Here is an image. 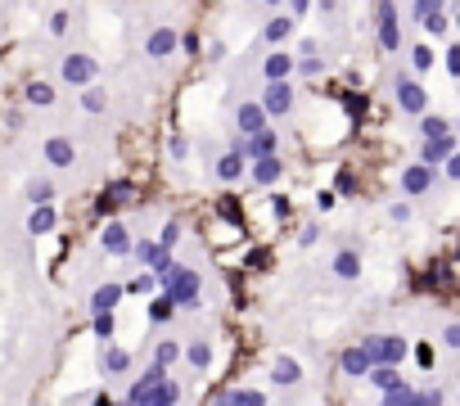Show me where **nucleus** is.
<instances>
[{
  "label": "nucleus",
  "instance_id": "39",
  "mask_svg": "<svg viewBox=\"0 0 460 406\" xmlns=\"http://www.w3.org/2000/svg\"><path fill=\"white\" fill-rule=\"evenodd\" d=\"M348 113H352V118H361V113H366V100H357V95H348Z\"/></svg>",
  "mask_w": 460,
  "mask_h": 406
},
{
  "label": "nucleus",
  "instance_id": "25",
  "mask_svg": "<svg viewBox=\"0 0 460 406\" xmlns=\"http://www.w3.org/2000/svg\"><path fill=\"white\" fill-rule=\"evenodd\" d=\"M54 226V212L50 208H36L32 217H27V230H32V235H41V230H50Z\"/></svg>",
  "mask_w": 460,
  "mask_h": 406
},
{
  "label": "nucleus",
  "instance_id": "28",
  "mask_svg": "<svg viewBox=\"0 0 460 406\" xmlns=\"http://www.w3.org/2000/svg\"><path fill=\"white\" fill-rule=\"evenodd\" d=\"M289 18H271V23H266V41H284V36H289Z\"/></svg>",
  "mask_w": 460,
  "mask_h": 406
},
{
  "label": "nucleus",
  "instance_id": "35",
  "mask_svg": "<svg viewBox=\"0 0 460 406\" xmlns=\"http://www.w3.org/2000/svg\"><path fill=\"white\" fill-rule=\"evenodd\" d=\"M235 406H262V393H235Z\"/></svg>",
  "mask_w": 460,
  "mask_h": 406
},
{
  "label": "nucleus",
  "instance_id": "4",
  "mask_svg": "<svg viewBox=\"0 0 460 406\" xmlns=\"http://www.w3.org/2000/svg\"><path fill=\"white\" fill-rule=\"evenodd\" d=\"M379 45L383 50H397L401 45V27H397V14L388 5H379Z\"/></svg>",
  "mask_w": 460,
  "mask_h": 406
},
{
  "label": "nucleus",
  "instance_id": "36",
  "mask_svg": "<svg viewBox=\"0 0 460 406\" xmlns=\"http://www.w3.org/2000/svg\"><path fill=\"white\" fill-rule=\"evenodd\" d=\"M171 153H176V158H185V153H190V140H185V135H171Z\"/></svg>",
  "mask_w": 460,
  "mask_h": 406
},
{
  "label": "nucleus",
  "instance_id": "45",
  "mask_svg": "<svg viewBox=\"0 0 460 406\" xmlns=\"http://www.w3.org/2000/svg\"><path fill=\"white\" fill-rule=\"evenodd\" d=\"M91 406H118V402H113V398H95Z\"/></svg>",
  "mask_w": 460,
  "mask_h": 406
},
{
  "label": "nucleus",
  "instance_id": "14",
  "mask_svg": "<svg viewBox=\"0 0 460 406\" xmlns=\"http://www.w3.org/2000/svg\"><path fill=\"white\" fill-rule=\"evenodd\" d=\"M176 398H181V384H171V379H167V384H158V389H153L140 406H176Z\"/></svg>",
  "mask_w": 460,
  "mask_h": 406
},
{
  "label": "nucleus",
  "instance_id": "18",
  "mask_svg": "<svg viewBox=\"0 0 460 406\" xmlns=\"http://www.w3.org/2000/svg\"><path fill=\"white\" fill-rule=\"evenodd\" d=\"M370 379H375V389H383V393H397V389H401V379H397V370H392V366H375V370H370Z\"/></svg>",
  "mask_w": 460,
  "mask_h": 406
},
{
  "label": "nucleus",
  "instance_id": "8",
  "mask_svg": "<svg viewBox=\"0 0 460 406\" xmlns=\"http://www.w3.org/2000/svg\"><path fill=\"white\" fill-rule=\"evenodd\" d=\"M289 104H293V95H289V86H284V82L266 86V100H262L266 113H289Z\"/></svg>",
  "mask_w": 460,
  "mask_h": 406
},
{
  "label": "nucleus",
  "instance_id": "10",
  "mask_svg": "<svg viewBox=\"0 0 460 406\" xmlns=\"http://www.w3.org/2000/svg\"><path fill=\"white\" fill-rule=\"evenodd\" d=\"M118 298H122V289H118V285H100V289H95V298H91V307H95V316H104V312H113V307H118Z\"/></svg>",
  "mask_w": 460,
  "mask_h": 406
},
{
  "label": "nucleus",
  "instance_id": "38",
  "mask_svg": "<svg viewBox=\"0 0 460 406\" xmlns=\"http://www.w3.org/2000/svg\"><path fill=\"white\" fill-rule=\"evenodd\" d=\"M415 68H420V73H424V68H434V54H429L424 45H420V50H415Z\"/></svg>",
  "mask_w": 460,
  "mask_h": 406
},
{
  "label": "nucleus",
  "instance_id": "21",
  "mask_svg": "<svg viewBox=\"0 0 460 406\" xmlns=\"http://www.w3.org/2000/svg\"><path fill=\"white\" fill-rule=\"evenodd\" d=\"M334 271H339L343 280H357V271H361V257H357V253H339V257H334Z\"/></svg>",
  "mask_w": 460,
  "mask_h": 406
},
{
  "label": "nucleus",
  "instance_id": "11",
  "mask_svg": "<svg viewBox=\"0 0 460 406\" xmlns=\"http://www.w3.org/2000/svg\"><path fill=\"white\" fill-rule=\"evenodd\" d=\"M104 248H109V253H131V235H127V226H118V221H113V226L104 230Z\"/></svg>",
  "mask_w": 460,
  "mask_h": 406
},
{
  "label": "nucleus",
  "instance_id": "16",
  "mask_svg": "<svg viewBox=\"0 0 460 406\" xmlns=\"http://www.w3.org/2000/svg\"><path fill=\"white\" fill-rule=\"evenodd\" d=\"M271 379H275V384H284V389H289V384H298V379H302L298 361H289V356H280V361H275V370H271Z\"/></svg>",
  "mask_w": 460,
  "mask_h": 406
},
{
  "label": "nucleus",
  "instance_id": "31",
  "mask_svg": "<svg viewBox=\"0 0 460 406\" xmlns=\"http://www.w3.org/2000/svg\"><path fill=\"white\" fill-rule=\"evenodd\" d=\"M95 334H100V338H113V312L95 316Z\"/></svg>",
  "mask_w": 460,
  "mask_h": 406
},
{
  "label": "nucleus",
  "instance_id": "6",
  "mask_svg": "<svg viewBox=\"0 0 460 406\" xmlns=\"http://www.w3.org/2000/svg\"><path fill=\"white\" fill-rule=\"evenodd\" d=\"M91 77H95V59H86V54H68V59H63V82L82 86V82H91Z\"/></svg>",
  "mask_w": 460,
  "mask_h": 406
},
{
  "label": "nucleus",
  "instance_id": "44",
  "mask_svg": "<svg viewBox=\"0 0 460 406\" xmlns=\"http://www.w3.org/2000/svg\"><path fill=\"white\" fill-rule=\"evenodd\" d=\"M447 172H452V176H460V153H456L452 163H447Z\"/></svg>",
  "mask_w": 460,
  "mask_h": 406
},
{
  "label": "nucleus",
  "instance_id": "17",
  "mask_svg": "<svg viewBox=\"0 0 460 406\" xmlns=\"http://www.w3.org/2000/svg\"><path fill=\"white\" fill-rule=\"evenodd\" d=\"M289 73H293V59H289V54H266V77H271V86L284 82Z\"/></svg>",
  "mask_w": 460,
  "mask_h": 406
},
{
  "label": "nucleus",
  "instance_id": "23",
  "mask_svg": "<svg viewBox=\"0 0 460 406\" xmlns=\"http://www.w3.org/2000/svg\"><path fill=\"white\" fill-rule=\"evenodd\" d=\"M127 366H131V356L122 352V347H109V352H104V370H109V375H122Z\"/></svg>",
  "mask_w": 460,
  "mask_h": 406
},
{
  "label": "nucleus",
  "instance_id": "2",
  "mask_svg": "<svg viewBox=\"0 0 460 406\" xmlns=\"http://www.w3.org/2000/svg\"><path fill=\"white\" fill-rule=\"evenodd\" d=\"M361 347H366L370 352V361L375 366H397L401 356H406V343H401V338H361Z\"/></svg>",
  "mask_w": 460,
  "mask_h": 406
},
{
  "label": "nucleus",
  "instance_id": "42",
  "mask_svg": "<svg viewBox=\"0 0 460 406\" xmlns=\"http://www.w3.org/2000/svg\"><path fill=\"white\" fill-rule=\"evenodd\" d=\"M447 68H452V77H460V45H456L452 54H447Z\"/></svg>",
  "mask_w": 460,
  "mask_h": 406
},
{
  "label": "nucleus",
  "instance_id": "30",
  "mask_svg": "<svg viewBox=\"0 0 460 406\" xmlns=\"http://www.w3.org/2000/svg\"><path fill=\"white\" fill-rule=\"evenodd\" d=\"M171 312H176V303H171V298H158V303L149 307V321H167Z\"/></svg>",
  "mask_w": 460,
  "mask_h": 406
},
{
  "label": "nucleus",
  "instance_id": "3",
  "mask_svg": "<svg viewBox=\"0 0 460 406\" xmlns=\"http://www.w3.org/2000/svg\"><path fill=\"white\" fill-rule=\"evenodd\" d=\"M235 122H239V131H248V140H253V135H262L266 127V109L262 104H239V113H235Z\"/></svg>",
  "mask_w": 460,
  "mask_h": 406
},
{
  "label": "nucleus",
  "instance_id": "7",
  "mask_svg": "<svg viewBox=\"0 0 460 406\" xmlns=\"http://www.w3.org/2000/svg\"><path fill=\"white\" fill-rule=\"evenodd\" d=\"M397 100H401V109H411V113H424V91H420L411 77H397Z\"/></svg>",
  "mask_w": 460,
  "mask_h": 406
},
{
  "label": "nucleus",
  "instance_id": "34",
  "mask_svg": "<svg viewBox=\"0 0 460 406\" xmlns=\"http://www.w3.org/2000/svg\"><path fill=\"white\" fill-rule=\"evenodd\" d=\"M176 235H181V226H176V221H167V226H162V244L158 248H171V244H176Z\"/></svg>",
  "mask_w": 460,
  "mask_h": 406
},
{
  "label": "nucleus",
  "instance_id": "13",
  "mask_svg": "<svg viewBox=\"0 0 460 406\" xmlns=\"http://www.w3.org/2000/svg\"><path fill=\"white\" fill-rule=\"evenodd\" d=\"M452 163L456 153H452V135H447V140H424V167H434V163Z\"/></svg>",
  "mask_w": 460,
  "mask_h": 406
},
{
  "label": "nucleus",
  "instance_id": "9",
  "mask_svg": "<svg viewBox=\"0 0 460 406\" xmlns=\"http://www.w3.org/2000/svg\"><path fill=\"white\" fill-rule=\"evenodd\" d=\"M343 370H348V375H370L375 361H370L366 347H348V352H343Z\"/></svg>",
  "mask_w": 460,
  "mask_h": 406
},
{
  "label": "nucleus",
  "instance_id": "41",
  "mask_svg": "<svg viewBox=\"0 0 460 406\" xmlns=\"http://www.w3.org/2000/svg\"><path fill=\"white\" fill-rule=\"evenodd\" d=\"M298 73H307V77H316V73H321V59H302V63H298Z\"/></svg>",
  "mask_w": 460,
  "mask_h": 406
},
{
  "label": "nucleus",
  "instance_id": "15",
  "mask_svg": "<svg viewBox=\"0 0 460 406\" xmlns=\"http://www.w3.org/2000/svg\"><path fill=\"white\" fill-rule=\"evenodd\" d=\"M45 158H50L54 167H68V163H72V144L63 140V135H54V140L45 144Z\"/></svg>",
  "mask_w": 460,
  "mask_h": 406
},
{
  "label": "nucleus",
  "instance_id": "12",
  "mask_svg": "<svg viewBox=\"0 0 460 406\" xmlns=\"http://www.w3.org/2000/svg\"><path fill=\"white\" fill-rule=\"evenodd\" d=\"M171 50H176V32H171V27H158V32L149 36V54L162 59V54H171Z\"/></svg>",
  "mask_w": 460,
  "mask_h": 406
},
{
  "label": "nucleus",
  "instance_id": "33",
  "mask_svg": "<svg viewBox=\"0 0 460 406\" xmlns=\"http://www.w3.org/2000/svg\"><path fill=\"white\" fill-rule=\"evenodd\" d=\"M82 104H86L91 113H100V109H104V91H86V95H82Z\"/></svg>",
  "mask_w": 460,
  "mask_h": 406
},
{
  "label": "nucleus",
  "instance_id": "1",
  "mask_svg": "<svg viewBox=\"0 0 460 406\" xmlns=\"http://www.w3.org/2000/svg\"><path fill=\"white\" fill-rule=\"evenodd\" d=\"M162 285H167V298H171L176 307H194V303H199V276H194V271L171 266L167 276H162Z\"/></svg>",
  "mask_w": 460,
  "mask_h": 406
},
{
  "label": "nucleus",
  "instance_id": "19",
  "mask_svg": "<svg viewBox=\"0 0 460 406\" xmlns=\"http://www.w3.org/2000/svg\"><path fill=\"white\" fill-rule=\"evenodd\" d=\"M217 172H222V181H235L239 172H244V153H239V149H230L226 158L217 163Z\"/></svg>",
  "mask_w": 460,
  "mask_h": 406
},
{
  "label": "nucleus",
  "instance_id": "5",
  "mask_svg": "<svg viewBox=\"0 0 460 406\" xmlns=\"http://www.w3.org/2000/svg\"><path fill=\"white\" fill-rule=\"evenodd\" d=\"M429 186H434V167H424V163L401 172V190H406V195H424Z\"/></svg>",
  "mask_w": 460,
  "mask_h": 406
},
{
  "label": "nucleus",
  "instance_id": "26",
  "mask_svg": "<svg viewBox=\"0 0 460 406\" xmlns=\"http://www.w3.org/2000/svg\"><path fill=\"white\" fill-rule=\"evenodd\" d=\"M208 361H213V347H208V343H190V366H194V370H208Z\"/></svg>",
  "mask_w": 460,
  "mask_h": 406
},
{
  "label": "nucleus",
  "instance_id": "32",
  "mask_svg": "<svg viewBox=\"0 0 460 406\" xmlns=\"http://www.w3.org/2000/svg\"><path fill=\"white\" fill-rule=\"evenodd\" d=\"M438 402H443V393L434 389V393H415V398H411L406 406H438Z\"/></svg>",
  "mask_w": 460,
  "mask_h": 406
},
{
  "label": "nucleus",
  "instance_id": "37",
  "mask_svg": "<svg viewBox=\"0 0 460 406\" xmlns=\"http://www.w3.org/2000/svg\"><path fill=\"white\" fill-rule=\"evenodd\" d=\"M339 190H348V195H352V190H357V176H352V172H348V167H343V172H339Z\"/></svg>",
  "mask_w": 460,
  "mask_h": 406
},
{
  "label": "nucleus",
  "instance_id": "22",
  "mask_svg": "<svg viewBox=\"0 0 460 406\" xmlns=\"http://www.w3.org/2000/svg\"><path fill=\"white\" fill-rule=\"evenodd\" d=\"M253 176L262 181V186H271V181L280 176V158H262V163H253Z\"/></svg>",
  "mask_w": 460,
  "mask_h": 406
},
{
  "label": "nucleus",
  "instance_id": "40",
  "mask_svg": "<svg viewBox=\"0 0 460 406\" xmlns=\"http://www.w3.org/2000/svg\"><path fill=\"white\" fill-rule=\"evenodd\" d=\"M32 199L45 203V199H50V186H45V181H36V186H32Z\"/></svg>",
  "mask_w": 460,
  "mask_h": 406
},
{
  "label": "nucleus",
  "instance_id": "29",
  "mask_svg": "<svg viewBox=\"0 0 460 406\" xmlns=\"http://www.w3.org/2000/svg\"><path fill=\"white\" fill-rule=\"evenodd\" d=\"M27 100H32V104H50V100H54V91H50L45 82H32V86H27Z\"/></svg>",
  "mask_w": 460,
  "mask_h": 406
},
{
  "label": "nucleus",
  "instance_id": "20",
  "mask_svg": "<svg viewBox=\"0 0 460 406\" xmlns=\"http://www.w3.org/2000/svg\"><path fill=\"white\" fill-rule=\"evenodd\" d=\"M420 131H424V140H447V135H452V127H447V118H424L420 122Z\"/></svg>",
  "mask_w": 460,
  "mask_h": 406
},
{
  "label": "nucleus",
  "instance_id": "43",
  "mask_svg": "<svg viewBox=\"0 0 460 406\" xmlns=\"http://www.w3.org/2000/svg\"><path fill=\"white\" fill-rule=\"evenodd\" d=\"M447 343H452V347H460V325H447Z\"/></svg>",
  "mask_w": 460,
  "mask_h": 406
},
{
  "label": "nucleus",
  "instance_id": "27",
  "mask_svg": "<svg viewBox=\"0 0 460 406\" xmlns=\"http://www.w3.org/2000/svg\"><path fill=\"white\" fill-rule=\"evenodd\" d=\"M176 356H181V343H176V338H162V343H158V366L167 370V366L176 361Z\"/></svg>",
  "mask_w": 460,
  "mask_h": 406
},
{
  "label": "nucleus",
  "instance_id": "24",
  "mask_svg": "<svg viewBox=\"0 0 460 406\" xmlns=\"http://www.w3.org/2000/svg\"><path fill=\"white\" fill-rule=\"evenodd\" d=\"M217 212H222V217L230 221V226H239V221H244V212H239V199H230V195H222V199H217Z\"/></svg>",
  "mask_w": 460,
  "mask_h": 406
}]
</instances>
